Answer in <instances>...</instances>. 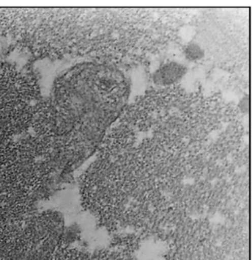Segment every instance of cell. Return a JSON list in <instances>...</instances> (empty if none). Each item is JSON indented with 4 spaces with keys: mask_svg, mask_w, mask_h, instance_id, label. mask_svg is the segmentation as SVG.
Returning <instances> with one entry per match:
<instances>
[{
    "mask_svg": "<svg viewBox=\"0 0 252 260\" xmlns=\"http://www.w3.org/2000/svg\"><path fill=\"white\" fill-rule=\"evenodd\" d=\"M186 68L184 65L170 61L161 66L153 74L154 84L159 86H170L175 84L184 76Z\"/></svg>",
    "mask_w": 252,
    "mask_h": 260,
    "instance_id": "cell-1",
    "label": "cell"
},
{
    "mask_svg": "<svg viewBox=\"0 0 252 260\" xmlns=\"http://www.w3.org/2000/svg\"><path fill=\"white\" fill-rule=\"evenodd\" d=\"M184 56L188 61H197L202 59L205 56V52L198 44L192 42L185 48Z\"/></svg>",
    "mask_w": 252,
    "mask_h": 260,
    "instance_id": "cell-2",
    "label": "cell"
},
{
    "mask_svg": "<svg viewBox=\"0 0 252 260\" xmlns=\"http://www.w3.org/2000/svg\"><path fill=\"white\" fill-rule=\"evenodd\" d=\"M240 108L243 113H247L248 110V98L245 96L240 102Z\"/></svg>",
    "mask_w": 252,
    "mask_h": 260,
    "instance_id": "cell-3",
    "label": "cell"
}]
</instances>
